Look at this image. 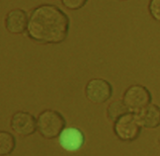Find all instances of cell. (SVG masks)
Masks as SVG:
<instances>
[{
  "instance_id": "obj_1",
  "label": "cell",
  "mask_w": 160,
  "mask_h": 156,
  "mask_svg": "<svg viewBox=\"0 0 160 156\" xmlns=\"http://www.w3.org/2000/svg\"><path fill=\"white\" fill-rule=\"evenodd\" d=\"M69 19L58 7L44 4L37 7L29 17L27 35L40 44H59L66 40Z\"/></svg>"
},
{
  "instance_id": "obj_2",
  "label": "cell",
  "mask_w": 160,
  "mask_h": 156,
  "mask_svg": "<svg viewBox=\"0 0 160 156\" xmlns=\"http://www.w3.org/2000/svg\"><path fill=\"white\" fill-rule=\"evenodd\" d=\"M37 124L38 133L47 139L58 138L66 127V120L63 115L52 110L42 111L37 119Z\"/></svg>"
},
{
  "instance_id": "obj_3",
  "label": "cell",
  "mask_w": 160,
  "mask_h": 156,
  "mask_svg": "<svg viewBox=\"0 0 160 156\" xmlns=\"http://www.w3.org/2000/svg\"><path fill=\"white\" fill-rule=\"evenodd\" d=\"M142 126L138 121L135 112H128L114 122L113 132L124 142H131L138 139Z\"/></svg>"
},
{
  "instance_id": "obj_4",
  "label": "cell",
  "mask_w": 160,
  "mask_h": 156,
  "mask_svg": "<svg viewBox=\"0 0 160 156\" xmlns=\"http://www.w3.org/2000/svg\"><path fill=\"white\" fill-rule=\"evenodd\" d=\"M123 100L131 112H138L151 104L152 95L148 89L140 84L129 86L124 94Z\"/></svg>"
},
{
  "instance_id": "obj_5",
  "label": "cell",
  "mask_w": 160,
  "mask_h": 156,
  "mask_svg": "<svg viewBox=\"0 0 160 156\" xmlns=\"http://www.w3.org/2000/svg\"><path fill=\"white\" fill-rule=\"evenodd\" d=\"M113 89L111 83L103 79H92L85 86L86 98L93 104L107 102L112 95Z\"/></svg>"
},
{
  "instance_id": "obj_6",
  "label": "cell",
  "mask_w": 160,
  "mask_h": 156,
  "mask_svg": "<svg viewBox=\"0 0 160 156\" xmlns=\"http://www.w3.org/2000/svg\"><path fill=\"white\" fill-rule=\"evenodd\" d=\"M10 127L16 135L22 138L29 137L38 130L37 119L29 112L18 111L11 117Z\"/></svg>"
},
{
  "instance_id": "obj_7",
  "label": "cell",
  "mask_w": 160,
  "mask_h": 156,
  "mask_svg": "<svg viewBox=\"0 0 160 156\" xmlns=\"http://www.w3.org/2000/svg\"><path fill=\"white\" fill-rule=\"evenodd\" d=\"M60 146L67 152L74 153L82 148L85 138L82 131L77 127H65L58 137Z\"/></svg>"
},
{
  "instance_id": "obj_8",
  "label": "cell",
  "mask_w": 160,
  "mask_h": 156,
  "mask_svg": "<svg viewBox=\"0 0 160 156\" xmlns=\"http://www.w3.org/2000/svg\"><path fill=\"white\" fill-rule=\"evenodd\" d=\"M29 18L22 8H14L8 12L5 19V27L10 34H22L27 30Z\"/></svg>"
},
{
  "instance_id": "obj_9",
  "label": "cell",
  "mask_w": 160,
  "mask_h": 156,
  "mask_svg": "<svg viewBox=\"0 0 160 156\" xmlns=\"http://www.w3.org/2000/svg\"><path fill=\"white\" fill-rule=\"evenodd\" d=\"M139 123L143 128L155 129L160 125V107L150 104L136 112Z\"/></svg>"
},
{
  "instance_id": "obj_10",
  "label": "cell",
  "mask_w": 160,
  "mask_h": 156,
  "mask_svg": "<svg viewBox=\"0 0 160 156\" xmlns=\"http://www.w3.org/2000/svg\"><path fill=\"white\" fill-rule=\"evenodd\" d=\"M129 111L130 110L125 104L124 100H115L108 106L107 117L110 121L114 123L117 119Z\"/></svg>"
},
{
  "instance_id": "obj_11",
  "label": "cell",
  "mask_w": 160,
  "mask_h": 156,
  "mask_svg": "<svg viewBox=\"0 0 160 156\" xmlns=\"http://www.w3.org/2000/svg\"><path fill=\"white\" fill-rule=\"evenodd\" d=\"M16 147V140L13 135L8 132H0V155H9Z\"/></svg>"
},
{
  "instance_id": "obj_12",
  "label": "cell",
  "mask_w": 160,
  "mask_h": 156,
  "mask_svg": "<svg viewBox=\"0 0 160 156\" xmlns=\"http://www.w3.org/2000/svg\"><path fill=\"white\" fill-rule=\"evenodd\" d=\"M65 7L70 10H78L82 8L87 2V0H61Z\"/></svg>"
},
{
  "instance_id": "obj_13",
  "label": "cell",
  "mask_w": 160,
  "mask_h": 156,
  "mask_svg": "<svg viewBox=\"0 0 160 156\" xmlns=\"http://www.w3.org/2000/svg\"><path fill=\"white\" fill-rule=\"evenodd\" d=\"M149 12L158 22H160V0H150Z\"/></svg>"
},
{
  "instance_id": "obj_14",
  "label": "cell",
  "mask_w": 160,
  "mask_h": 156,
  "mask_svg": "<svg viewBox=\"0 0 160 156\" xmlns=\"http://www.w3.org/2000/svg\"><path fill=\"white\" fill-rule=\"evenodd\" d=\"M119 1H128V0H119Z\"/></svg>"
}]
</instances>
